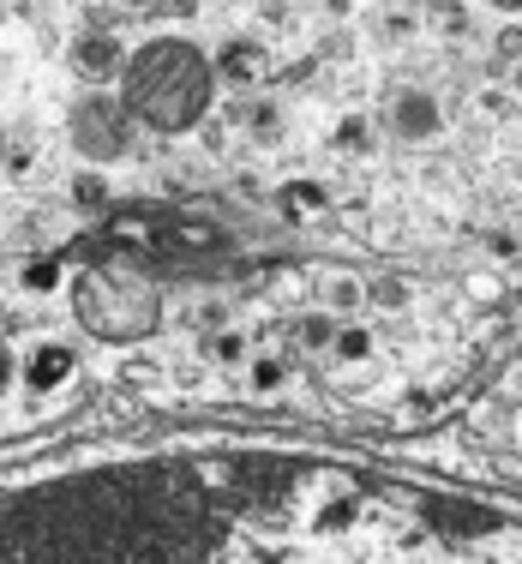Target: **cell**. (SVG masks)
I'll use <instances>...</instances> for the list:
<instances>
[{"instance_id":"cell-16","label":"cell","mask_w":522,"mask_h":564,"mask_svg":"<svg viewBox=\"0 0 522 564\" xmlns=\"http://www.w3.org/2000/svg\"><path fill=\"white\" fill-rule=\"evenodd\" d=\"M294 337H301V348L325 355L330 337H337V318H330V313H306V318H294Z\"/></svg>"},{"instance_id":"cell-3","label":"cell","mask_w":522,"mask_h":564,"mask_svg":"<svg viewBox=\"0 0 522 564\" xmlns=\"http://www.w3.org/2000/svg\"><path fill=\"white\" fill-rule=\"evenodd\" d=\"M73 318L109 348H132L163 330V289L144 271L120 264H90L73 276Z\"/></svg>"},{"instance_id":"cell-18","label":"cell","mask_w":522,"mask_h":564,"mask_svg":"<svg viewBox=\"0 0 522 564\" xmlns=\"http://www.w3.org/2000/svg\"><path fill=\"white\" fill-rule=\"evenodd\" d=\"M102 198H109V186H102V174H73V205H85V210H97Z\"/></svg>"},{"instance_id":"cell-1","label":"cell","mask_w":522,"mask_h":564,"mask_svg":"<svg viewBox=\"0 0 522 564\" xmlns=\"http://www.w3.org/2000/svg\"><path fill=\"white\" fill-rule=\"evenodd\" d=\"M0 564H522V517L306 451H168L0 499Z\"/></svg>"},{"instance_id":"cell-12","label":"cell","mask_w":522,"mask_h":564,"mask_svg":"<svg viewBox=\"0 0 522 564\" xmlns=\"http://www.w3.org/2000/svg\"><path fill=\"white\" fill-rule=\"evenodd\" d=\"M283 384H289V367H283L276 355H252V360H247V391H252V397H276Z\"/></svg>"},{"instance_id":"cell-5","label":"cell","mask_w":522,"mask_h":564,"mask_svg":"<svg viewBox=\"0 0 522 564\" xmlns=\"http://www.w3.org/2000/svg\"><path fill=\"white\" fill-rule=\"evenodd\" d=\"M384 127L403 144H433L438 132H445V109H438L433 90H396V97L384 102Z\"/></svg>"},{"instance_id":"cell-21","label":"cell","mask_w":522,"mask_h":564,"mask_svg":"<svg viewBox=\"0 0 522 564\" xmlns=\"http://www.w3.org/2000/svg\"><path fill=\"white\" fill-rule=\"evenodd\" d=\"M468 294H475V301H499V282L480 271V276H468Z\"/></svg>"},{"instance_id":"cell-11","label":"cell","mask_w":522,"mask_h":564,"mask_svg":"<svg viewBox=\"0 0 522 564\" xmlns=\"http://www.w3.org/2000/svg\"><path fill=\"white\" fill-rule=\"evenodd\" d=\"M360 294H367V306H379V313H409L414 306V282H403V276L360 282Z\"/></svg>"},{"instance_id":"cell-4","label":"cell","mask_w":522,"mask_h":564,"mask_svg":"<svg viewBox=\"0 0 522 564\" xmlns=\"http://www.w3.org/2000/svg\"><path fill=\"white\" fill-rule=\"evenodd\" d=\"M66 139H73V151L90 169H109L132 151V115L120 109L115 90H85L73 102V115H66Z\"/></svg>"},{"instance_id":"cell-8","label":"cell","mask_w":522,"mask_h":564,"mask_svg":"<svg viewBox=\"0 0 522 564\" xmlns=\"http://www.w3.org/2000/svg\"><path fill=\"white\" fill-rule=\"evenodd\" d=\"M337 205V198H330V186L318 181V174H294V181H283V193H276V210H283V217H325V210Z\"/></svg>"},{"instance_id":"cell-20","label":"cell","mask_w":522,"mask_h":564,"mask_svg":"<svg viewBox=\"0 0 522 564\" xmlns=\"http://www.w3.org/2000/svg\"><path fill=\"white\" fill-rule=\"evenodd\" d=\"M499 55H504V61H522V24H516V19L499 31Z\"/></svg>"},{"instance_id":"cell-22","label":"cell","mask_w":522,"mask_h":564,"mask_svg":"<svg viewBox=\"0 0 522 564\" xmlns=\"http://www.w3.org/2000/svg\"><path fill=\"white\" fill-rule=\"evenodd\" d=\"M12 372H19V367H12V348H7V337H0V391L12 384Z\"/></svg>"},{"instance_id":"cell-26","label":"cell","mask_w":522,"mask_h":564,"mask_svg":"<svg viewBox=\"0 0 522 564\" xmlns=\"http://www.w3.org/2000/svg\"><path fill=\"white\" fill-rule=\"evenodd\" d=\"M132 7H139V0H132Z\"/></svg>"},{"instance_id":"cell-15","label":"cell","mask_w":522,"mask_h":564,"mask_svg":"<svg viewBox=\"0 0 522 564\" xmlns=\"http://www.w3.org/2000/svg\"><path fill=\"white\" fill-rule=\"evenodd\" d=\"M367 306V294H360V276H330L325 282V313L337 318V313H360Z\"/></svg>"},{"instance_id":"cell-19","label":"cell","mask_w":522,"mask_h":564,"mask_svg":"<svg viewBox=\"0 0 522 564\" xmlns=\"http://www.w3.org/2000/svg\"><path fill=\"white\" fill-rule=\"evenodd\" d=\"M247 120H252V132H259V144H276V127H283V115H276L271 102H259V109H252Z\"/></svg>"},{"instance_id":"cell-9","label":"cell","mask_w":522,"mask_h":564,"mask_svg":"<svg viewBox=\"0 0 522 564\" xmlns=\"http://www.w3.org/2000/svg\"><path fill=\"white\" fill-rule=\"evenodd\" d=\"M24 379H31V391H55V384H66V379H73V348H66V343H36Z\"/></svg>"},{"instance_id":"cell-23","label":"cell","mask_w":522,"mask_h":564,"mask_svg":"<svg viewBox=\"0 0 522 564\" xmlns=\"http://www.w3.org/2000/svg\"><path fill=\"white\" fill-rule=\"evenodd\" d=\"M492 252H499V259H516V252H522V247H516V240H511V235H492Z\"/></svg>"},{"instance_id":"cell-2","label":"cell","mask_w":522,"mask_h":564,"mask_svg":"<svg viewBox=\"0 0 522 564\" xmlns=\"http://www.w3.org/2000/svg\"><path fill=\"white\" fill-rule=\"evenodd\" d=\"M120 109L132 115V127L151 132H193L198 120L217 109V73H210V55L193 43V36H151L144 48H132L127 66L115 78Z\"/></svg>"},{"instance_id":"cell-17","label":"cell","mask_w":522,"mask_h":564,"mask_svg":"<svg viewBox=\"0 0 522 564\" xmlns=\"http://www.w3.org/2000/svg\"><path fill=\"white\" fill-rule=\"evenodd\" d=\"M210 360H217V367H247V337H240V330H217V337H210Z\"/></svg>"},{"instance_id":"cell-6","label":"cell","mask_w":522,"mask_h":564,"mask_svg":"<svg viewBox=\"0 0 522 564\" xmlns=\"http://www.w3.org/2000/svg\"><path fill=\"white\" fill-rule=\"evenodd\" d=\"M73 66H78V78H85V85H115L120 66H127V48H120L109 31H85L73 43Z\"/></svg>"},{"instance_id":"cell-25","label":"cell","mask_w":522,"mask_h":564,"mask_svg":"<svg viewBox=\"0 0 522 564\" xmlns=\"http://www.w3.org/2000/svg\"><path fill=\"white\" fill-rule=\"evenodd\" d=\"M499 7H504V12H516V7H522V0H499Z\"/></svg>"},{"instance_id":"cell-24","label":"cell","mask_w":522,"mask_h":564,"mask_svg":"<svg viewBox=\"0 0 522 564\" xmlns=\"http://www.w3.org/2000/svg\"><path fill=\"white\" fill-rule=\"evenodd\" d=\"M511 445H516V451H522V409H516V414H511Z\"/></svg>"},{"instance_id":"cell-14","label":"cell","mask_w":522,"mask_h":564,"mask_svg":"<svg viewBox=\"0 0 522 564\" xmlns=\"http://www.w3.org/2000/svg\"><path fill=\"white\" fill-rule=\"evenodd\" d=\"M61 282H66L61 259H31V264L19 271V289H24V294H55Z\"/></svg>"},{"instance_id":"cell-7","label":"cell","mask_w":522,"mask_h":564,"mask_svg":"<svg viewBox=\"0 0 522 564\" xmlns=\"http://www.w3.org/2000/svg\"><path fill=\"white\" fill-rule=\"evenodd\" d=\"M210 73H217V85L252 90L264 73H271V55H264L259 43H247V36H240V43H229L222 55H210Z\"/></svg>"},{"instance_id":"cell-10","label":"cell","mask_w":522,"mask_h":564,"mask_svg":"<svg viewBox=\"0 0 522 564\" xmlns=\"http://www.w3.org/2000/svg\"><path fill=\"white\" fill-rule=\"evenodd\" d=\"M372 348H379V337H372L367 325H355V318H337V337H330V355L355 367V360H372Z\"/></svg>"},{"instance_id":"cell-13","label":"cell","mask_w":522,"mask_h":564,"mask_svg":"<svg viewBox=\"0 0 522 564\" xmlns=\"http://www.w3.org/2000/svg\"><path fill=\"white\" fill-rule=\"evenodd\" d=\"M330 144H337V151H348V156H367V151H372V120H367V115H342L337 132H330Z\"/></svg>"}]
</instances>
